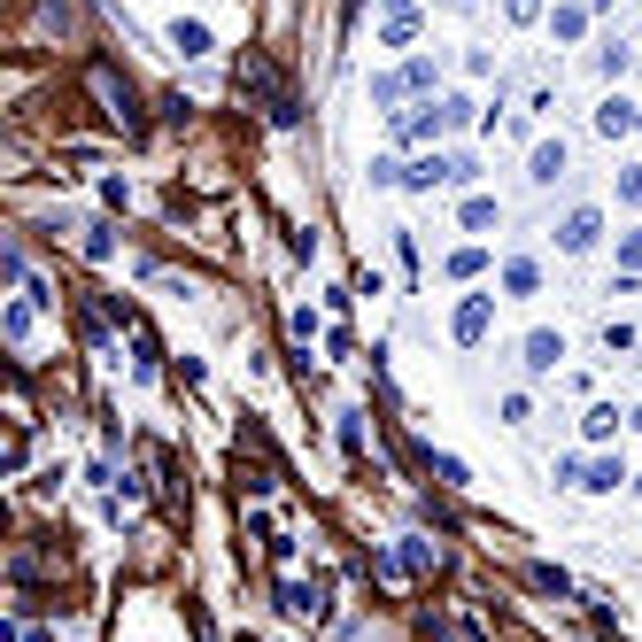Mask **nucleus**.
Wrapping results in <instances>:
<instances>
[{
  "instance_id": "6",
  "label": "nucleus",
  "mask_w": 642,
  "mask_h": 642,
  "mask_svg": "<svg viewBox=\"0 0 642 642\" xmlns=\"http://www.w3.org/2000/svg\"><path fill=\"white\" fill-rule=\"evenodd\" d=\"M596 124L619 140V132H635V109H627V101H604V117H596Z\"/></svg>"
},
{
  "instance_id": "2",
  "label": "nucleus",
  "mask_w": 642,
  "mask_h": 642,
  "mask_svg": "<svg viewBox=\"0 0 642 642\" xmlns=\"http://www.w3.org/2000/svg\"><path fill=\"white\" fill-rule=\"evenodd\" d=\"M488 318H496V302H488V294H472L465 310H457V341H480V333H488Z\"/></svg>"
},
{
  "instance_id": "7",
  "label": "nucleus",
  "mask_w": 642,
  "mask_h": 642,
  "mask_svg": "<svg viewBox=\"0 0 642 642\" xmlns=\"http://www.w3.org/2000/svg\"><path fill=\"white\" fill-rule=\"evenodd\" d=\"M534 8H542V0H511V16H519V24H526V16H534Z\"/></svg>"
},
{
  "instance_id": "4",
  "label": "nucleus",
  "mask_w": 642,
  "mask_h": 642,
  "mask_svg": "<svg viewBox=\"0 0 642 642\" xmlns=\"http://www.w3.org/2000/svg\"><path fill=\"white\" fill-rule=\"evenodd\" d=\"M557 356H565V341H557V333H534V341H526V372H557Z\"/></svg>"
},
{
  "instance_id": "5",
  "label": "nucleus",
  "mask_w": 642,
  "mask_h": 642,
  "mask_svg": "<svg viewBox=\"0 0 642 642\" xmlns=\"http://www.w3.org/2000/svg\"><path fill=\"white\" fill-rule=\"evenodd\" d=\"M171 47L178 55H209V31L202 24H171Z\"/></svg>"
},
{
  "instance_id": "1",
  "label": "nucleus",
  "mask_w": 642,
  "mask_h": 642,
  "mask_svg": "<svg viewBox=\"0 0 642 642\" xmlns=\"http://www.w3.org/2000/svg\"><path fill=\"white\" fill-rule=\"evenodd\" d=\"M596 233H604V217H596V209H573V217L557 225V248H565V256H588V248H596Z\"/></svg>"
},
{
  "instance_id": "8",
  "label": "nucleus",
  "mask_w": 642,
  "mask_h": 642,
  "mask_svg": "<svg viewBox=\"0 0 642 642\" xmlns=\"http://www.w3.org/2000/svg\"><path fill=\"white\" fill-rule=\"evenodd\" d=\"M449 8H472V0H449Z\"/></svg>"
},
{
  "instance_id": "3",
  "label": "nucleus",
  "mask_w": 642,
  "mask_h": 642,
  "mask_svg": "<svg viewBox=\"0 0 642 642\" xmlns=\"http://www.w3.org/2000/svg\"><path fill=\"white\" fill-rule=\"evenodd\" d=\"M565 178V140H542L534 147V186H557Z\"/></svg>"
}]
</instances>
